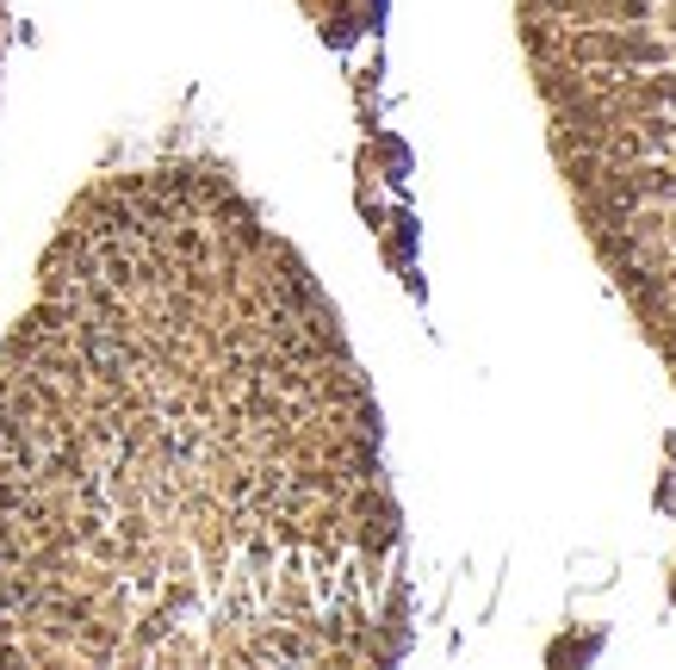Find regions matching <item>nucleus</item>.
I'll use <instances>...</instances> for the list:
<instances>
[{
    "instance_id": "1",
    "label": "nucleus",
    "mask_w": 676,
    "mask_h": 670,
    "mask_svg": "<svg viewBox=\"0 0 676 670\" xmlns=\"http://www.w3.org/2000/svg\"><path fill=\"white\" fill-rule=\"evenodd\" d=\"M397 553L304 255L218 162L94 181L0 354V664H392Z\"/></svg>"
},
{
    "instance_id": "2",
    "label": "nucleus",
    "mask_w": 676,
    "mask_h": 670,
    "mask_svg": "<svg viewBox=\"0 0 676 670\" xmlns=\"http://www.w3.org/2000/svg\"><path fill=\"white\" fill-rule=\"evenodd\" d=\"M633 131H639V156H676V118L670 112H639Z\"/></svg>"
},
{
    "instance_id": "3",
    "label": "nucleus",
    "mask_w": 676,
    "mask_h": 670,
    "mask_svg": "<svg viewBox=\"0 0 676 670\" xmlns=\"http://www.w3.org/2000/svg\"><path fill=\"white\" fill-rule=\"evenodd\" d=\"M0 56H7V0H0Z\"/></svg>"
},
{
    "instance_id": "4",
    "label": "nucleus",
    "mask_w": 676,
    "mask_h": 670,
    "mask_svg": "<svg viewBox=\"0 0 676 670\" xmlns=\"http://www.w3.org/2000/svg\"><path fill=\"white\" fill-rule=\"evenodd\" d=\"M670 379H676V367H670Z\"/></svg>"
}]
</instances>
